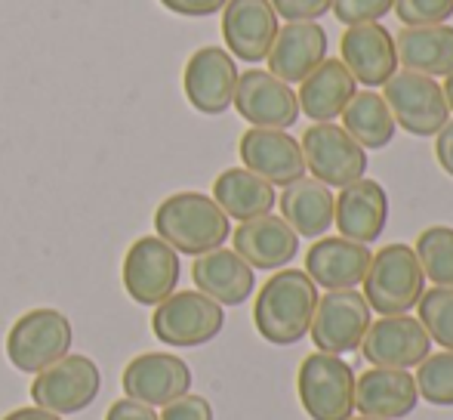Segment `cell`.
Returning a JSON list of instances; mask_svg holds the SVG:
<instances>
[{"instance_id":"obj_1","label":"cell","mask_w":453,"mask_h":420,"mask_svg":"<svg viewBox=\"0 0 453 420\" xmlns=\"http://www.w3.org/2000/svg\"><path fill=\"white\" fill-rule=\"evenodd\" d=\"M318 300H321L318 284L305 276V269L287 266L259 288L253 303V324L272 346H293L309 337Z\"/></svg>"},{"instance_id":"obj_2","label":"cell","mask_w":453,"mask_h":420,"mask_svg":"<svg viewBox=\"0 0 453 420\" xmlns=\"http://www.w3.org/2000/svg\"><path fill=\"white\" fill-rule=\"evenodd\" d=\"M155 232L176 253L201 257L232 238V220L222 214V207L210 195L176 192L157 205Z\"/></svg>"},{"instance_id":"obj_3","label":"cell","mask_w":453,"mask_h":420,"mask_svg":"<svg viewBox=\"0 0 453 420\" xmlns=\"http://www.w3.org/2000/svg\"><path fill=\"white\" fill-rule=\"evenodd\" d=\"M361 294L376 315H411L426 294V276L411 245H386L370 257Z\"/></svg>"},{"instance_id":"obj_4","label":"cell","mask_w":453,"mask_h":420,"mask_svg":"<svg viewBox=\"0 0 453 420\" xmlns=\"http://www.w3.org/2000/svg\"><path fill=\"white\" fill-rule=\"evenodd\" d=\"M355 368L342 355L311 353L296 374V393L303 411L311 420H352L355 417Z\"/></svg>"},{"instance_id":"obj_5","label":"cell","mask_w":453,"mask_h":420,"mask_svg":"<svg viewBox=\"0 0 453 420\" xmlns=\"http://www.w3.org/2000/svg\"><path fill=\"white\" fill-rule=\"evenodd\" d=\"M72 322L59 309H31L6 334V355L22 374H41L72 349Z\"/></svg>"},{"instance_id":"obj_6","label":"cell","mask_w":453,"mask_h":420,"mask_svg":"<svg viewBox=\"0 0 453 420\" xmlns=\"http://www.w3.org/2000/svg\"><path fill=\"white\" fill-rule=\"evenodd\" d=\"M226 328V309L201 291H173L164 303L155 307L151 331L161 343L176 349L203 346L216 340Z\"/></svg>"},{"instance_id":"obj_7","label":"cell","mask_w":453,"mask_h":420,"mask_svg":"<svg viewBox=\"0 0 453 420\" xmlns=\"http://www.w3.org/2000/svg\"><path fill=\"white\" fill-rule=\"evenodd\" d=\"M382 90H386L382 99H386L395 124L411 136H435L450 121V105L435 78L401 68L382 84Z\"/></svg>"},{"instance_id":"obj_8","label":"cell","mask_w":453,"mask_h":420,"mask_svg":"<svg viewBox=\"0 0 453 420\" xmlns=\"http://www.w3.org/2000/svg\"><path fill=\"white\" fill-rule=\"evenodd\" d=\"M180 272V253L157 235H142L127 251L120 278H124L130 300H136L139 307H157L176 291Z\"/></svg>"},{"instance_id":"obj_9","label":"cell","mask_w":453,"mask_h":420,"mask_svg":"<svg viewBox=\"0 0 453 420\" xmlns=\"http://www.w3.org/2000/svg\"><path fill=\"white\" fill-rule=\"evenodd\" d=\"M305 174L330 189H342L367 174V152L342 130V124H311L299 139Z\"/></svg>"},{"instance_id":"obj_10","label":"cell","mask_w":453,"mask_h":420,"mask_svg":"<svg viewBox=\"0 0 453 420\" xmlns=\"http://www.w3.org/2000/svg\"><path fill=\"white\" fill-rule=\"evenodd\" d=\"M99 390L102 371L90 355H65L37 374L31 384V399L37 408L53 415H78L90 408Z\"/></svg>"},{"instance_id":"obj_11","label":"cell","mask_w":453,"mask_h":420,"mask_svg":"<svg viewBox=\"0 0 453 420\" xmlns=\"http://www.w3.org/2000/svg\"><path fill=\"white\" fill-rule=\"evenodd\" d=\"M370 322H373V309L367 307L361 291H327L318 300L309 334L318 353L349 355L358 353Z\"/></svg>"},{"instance_id":"obj_12","label":"cell","mask_w":453,"mask_h":420,"mask_svg":"<svg viewBox=\"0 0 453 420\" xmlns=\"http://www.w3.org/2000/svg\"><path fill=\"white\" fill-rule=\"evenodd\" d=\"M232 105L250 127H265V130H290L299 121L296 90L265 68L238 74Z\"/></svg>"},{"instance_id":"obj_13","label":"cell","mask_w":453,"mask_h":420,"mask_svg":"<svg viewBox=\"0 0 453 420\" xmlns=\"http://www.w3.org/2000/svg\"><path fill=\"white\" fill-rule=\"evenodd\" d=\"M361 355L370 368H401L411 371L432 353V340L419 318L413 315H382L370 322L361 340Z\"/></svg>"},{"instance_id":"obj_14","label":"cell","mask_w":453,"mask_h":420,"mask_svg":"<svg viewBox=\"0 0 453 420\" xmlns=\"http://www.w3.org/2000/svg\"><path fill=\"white\" fill-rule=\"evenodd\" d=\"M234 87H238V62L226 47H201L188 56L182 72V90L195 112H228L234 99Z\"/></svg>"},{"instance_id":"obj_15","label":"cell","mask_w":453,"mask_h":420,"mask_svg":"<svg viewBox=\"0 0 453 420\" xmlns=\"http://www.w3.org/2000/svg\"><path fill=\"white\" fill-rule=\"evenodd\" d=\"M340 62L352 72V78L361 87L376 90L398 72L395 35L382 22L349 25L340 41Z\"/></svg>"},{"instance_id":"obj_16","label":"cell","mask_w":453,"mask_h":420,"mask_svg":"<svg viewBox=\"0 0 453 420\" xmlns=\"http://www.w3.org/2000/svg\"><path fill=\"white\" fill-rule=\"evenodd\" d=\"M120 384L127 399L164 408L191 390V368L173 353H142L124 368Z\"/></svg>"},{"instance_id":"obj_17","label":"cell","mask_w":453,"mask_h":420,"mask_svg":"<svg viewBox=\"0 0 453 420\" xmlns=\"http://www.w3.org/2000/svg\"><path fill=\"white\" fill-rule=\"evenodd\" d=\"M280 28L272 0H228L222 6V37L226 50L241 62H265L272 41Z\"/></svg>"},{"instance_id":"obj_18","label":"cell","mask_w":453,"mask_h":420,"mask_svg":"<svg viewBox=\"0 0 453 420\" xmlns=\"http://www.w3.org/2000/svg\"><path fill=\"white\" fill-rule=\"evenodd\" d=\"M238 155L250 174L263 176L272 186H290V183L305 176V158L299 139H293L287 130H265V127H250L241 136Z\"/></svg>"},{"instance_id":"obj_19","label":"cell","mask_w":453,"mask_h":420,"mask_svg":"<svg viewBox=\"0 0 453 420\" xmlns=\"http://www.w3.org/2000/svg\"><path fill=\"white\" fill-rule=\"evenodd\" d=\"M327 31L318 22H287L278 28L272 50L265 56V72L280 78L284 84H303L324 59H327Z\"/></svg>"},{"instance_id":"obj_20","label":"cell","mask_w":453,"mask_h":420,"mask_svg":"<svg viewBox=\"0 0 453 420\" xmlns=\"http://www.w3.org/2000/svg\"><path fill=\"white\" fill-rule=\"evenodd\" d=\"M388 222V195L376 180H361L349 183L336 195L334 207V226L342 238L358 241V245H373L382 238Z\"/></svg>"},{"instance_id":"obj_21","label":"cell","mask_w":453,"mask_h":420,"mask_svg":"<svg viewBox=\"0 0 453 420\" xmlns=\"http://www.w3.org/2000/svg\"><path fill=\"white\" fill-rule=\"evenodd\" d=\"M232 251L238 257H244L253 269L263 272H278L296 260L299 253V235L287 226L280 216L265 214L257 220L241 222L232 232Z\"/></svg>"},{"instance_id":"obj_22","label":"cell","mask_w":453,"mask_h":420,"mask_svg":"<svg viewBox=\"0 0 453 420\" xmlns=\"http://www.w3.org/2000/svg\"><path fill=\"white\" fill-rule=\"evenodd\" d=\"M370 257H373V251L367 245L349 241L342 235H336V238L324 235L305 253V276L324 291L358 288L367 276Z\"/></svg>"},{"instance_id":"obj_23","label":"cell","mask_w":453,"mask_h":420,"mask_svg":"<svg viewBox=\"0 0 453 420\" xmlns=\"http://www.w3.org/2000/svg\"><path fill=\"white\" fill-rule=\"evenodd\" d=\"M191 278H195V288L203 297L219 303L222 309L241 307L257 291V269L244 257H238L234 251H226V247H216V251L195 257Z\"/></svg>"},{"instance_id":"obj_24","label":"cell","mask_w":453,"mask_h":420,"mask_svg":"<svg viewBox=\"0 0 453 420\" xmlns=\"http://www.w3.org/2000/svg\"><path fill=\"white\" fill-rule=\"evenodd\" d=\"M419 402L417 380L401 368H367L355 380V411L376 420H401Z\"/></svg>"},{"instance_id":"obj_25","label":"cell","mask_w":453,"mask_h":420,"mask_svg":"<svg viewBox=\"0 0 453 420\" xmlns=\"http://www.w3.org/2000/svg\"><path fill=\"white\" fill-rule=\"evenodd\" d=\"M278 207H280V220H284L299 238L318 241L334 229L336 195H334V189L318 183L315 176H303V180L280 189Z\"/></svg>"},{"instance_id":"obj_26","label":"cell","mask_w":453,"mask_h":420,"mask_svg":"<svg viewBox=\"0 0 453 420\" xmlns=\"http://www.w3.org/2000/svg\"><path fill=\"white\" fill-rule=\"evenodd\" d=\"M355 93H358V81L352 78V72L340 59H330L327 56L299 84V114L311 118L315 124H330V121H336L346 112V105L352 103Z\"/></svg>"},{"instance_id":"obj_27","label":"cell","mask_w":453,"mask_h":420,"mask_svg":"<svg viewBox=\"0 0 453 420\" xmlns=\"http://www.w3.org/2000/svg\"><path fill=\"white\" fill-rule=\"evenodd\" d=\"M398 66L426 78L453 74V25H404L395 37Z\"/></svg>"},{"instance_id":"obj_28","label":"cell","mask_w":453,"mask_h":420,"mask_svg":"<svg viewBox=\"0 0 453 420\" xmlns=\"http://www.w3.org/2000/svg\"><path fill=\"white\" fill-rule=\"evenodd\" d=\"M210 198L222 207V214H226L228 220H238V222L272 214L274 205H278V195H274L272 183L250 174L247 167L222 170V174L216 176L213 195H210Z\"/></svg>"},{"instance_id":"obj_29","label":"cell","mask_w":453,"mask_h":420,"mask_svg":"<svg viewBox=\"0 0 453 420\" xmlns=\"http://www.w3.org/2000/svg\"><path fill=\"white\" fill-rule=\"evenodd\" d=\"M340 118H342V130H346L364 152L386 149L395 139V133H398V124H395L386 99L376 90L355 93L352 103L346 105V112H342Z\"/></svg>"},{"instance_id":"obj_30","label":"cell","mask_w":453,"mask_h":420,"mask_svg":"<svg viewBox=\"0 0 453 420\" xmlns=\"http://www.w3.org/2000/svg\"><path fill=\"white\" fill-rule=\"evenodd\" d=\"M426 282L435 288H453V226H429L413 245Z\"/></svg>"},{"instance_id":"obj_31","label":"cell","mask_w":453,"mask_h":420,"mask_svg":"<svg viewBox=\"0 0 453 420\" xmlns=\"http://www.w3.org/2000/svg\"><path fill=\"white\" fill-rule=\"evenodd\" d=\"M417 390L419 399L438 408H453V353L441 349V353H429L417 365Z\"/></svg>"},{"instance_id":"obj_32","label":"cell","mask_w":453,"mask_h":420,"mask_svg":"<svg viewBox=\"0 0 453 420\" xmlns=\"http://www.w3.org/2000/svg\"><path fill=\"white\" fill-rule=\"evenodd\" d=\"M417 318L432 343L453 353V288H426L417 303Z\"/></svg>"},{"instance_id":"obj_33","label":"cell","mask_w":453,"mask_h":420,"mask_svg":"<svg viewBox=\"0 0 453 420\" xmlns=\"http://www.w3.org/2000/svg\"><path fill=\"white\" fill-rule=\"evenodd\" d=\"M401 25H444L453 16V0H395Z\"/></svg>"},{"instance_id":"obj_34","label":"cell","mask_w":453,"mask_h":420,"mask_svg":"<svg viewBox=\"0 0 453 420\" xmlns=\"http://www.w3.org/2000/svg\"><path fill=\"white\" fill-rule=\"evenodd\" d=\"M395 10V0H334L330 12L336 16V22L349 25H364V22H382L388 12Z\"/></svg>"},{"instance_id":"obj_35","label":"cell","mask_w":453,"mask_h":420,"mask_svg":"<svg viewBox=\"0 0 453 420\" xmlns=\"http://www.w3.org/2000/svg\"><path fill=\"white\" fill-rule=\"evenodd\" d=\"M334 0H272L274 12L284 22H318L324 12H330Z\"/></svg>"},{"instance_id":"obj_36","label":"cell","mask_w":453,"mask_h":420,"mask_svg":"<svg viewBox=\"0 0 453 420\" xmlns=\"http://www.w3.org/2000/svg\"><path fill=\"white\" fill-rule=\"evenodd\" d=\"M157 420H213V405L203 396H191L185 393L176 402L164 405V411L157 415Z\"/></svg>"},{"instance_id":"obj_37","label":"cell","mask_w":453,"mask_h":420,"mask_svg":"<svg viewBox=\"0 0 453 420\" xmlns=\"http://www.w3.org/2000/svg\"><path fill=\"white\" fill-rule=\"evenodd\" d=\"M164 10L176 12V16H188V19H203L213 16V12H222V6L228 0H161Z\"/></svg>"},{"instance_id":"obj_38","label":"cell","mask_w":453,"mask_h":420,"mask_svg":"<svg viewBox=\"0 0 453 420\" xmlns=\"http://www.w3.org/2000/svg\"><path fill=\"white\" fill-rule=\"evenodd\" d=\"M105 420H157L155 408L136 402V399H118V402L108 408Z\"/></svg>"},{"instance_id":"obj_39","label":"cell","mask_w":453,"mask_h":420,"mask_svg":"<svg viewBox=\"0 0 453 420\" xmlns=\"http://www.w3.org/2000/svg\"><path fill=\"white\" fill-rule=\"evenodd\" d=\"M435 158L444 174L453 176V118L435 133Z\"/></svg>"},{"instance_id":"obj_40","label":"cell","mask_w":453,"mask_h":420,"mask_svg":"<svg viewBox=\"0 0 453 420\" xmlns=\"http://www.w3.org/2000/svg\"><path fill=\"white\" fill-rule=\"evenodd\" d=\"M4 420H62L59 415H53V411H43V408H16L10 411V415H4Z\"/></svg>"},{"instance_id":"obj_41","label":"cell","mask_w":453,"mask_h":420,"mask_svg":"<svg viewBox=\"0 0 453 420\" xmlns=\"http://www.w3.org/2000/svg\"><path fill=\"white\" fill-rule=\"evenodd\" d=\"M441 90H444V99H448V105H450V114H453V74H448V78H444Z\"/></svg>"},{"instance_id":"obj_42","label":"cell","mask_w":453,"mask_h":420,"mask_svg":"<svg viewBox=\"0 0 453 420\" xmlns=\"http://www.w3.org/2000/svg\"><path fill=\"white\" fill-rule=\"evenodd\" d=\"M352 420H376V417H364V415H361V417H352Z\"/></svg>"}]
</instances>
